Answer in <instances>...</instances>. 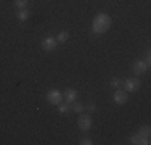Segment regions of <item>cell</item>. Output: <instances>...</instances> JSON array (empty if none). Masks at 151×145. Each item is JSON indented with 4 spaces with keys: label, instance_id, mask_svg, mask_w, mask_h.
I'll list each match as a JSON object with an SVG mask.
<instances>
[{
    "label": "cell",
    "instance_id": "obj_1",
    "mask_svg": "<svg viewBox=\"0 0 151 145\" xmlns=\"http://www.w3.org/2000/svg\"><path fill=\"white\" fill-rule=\"evenodd\" d=\"M111 26V18L106 13H98L92 21V34H103Z\"/></svg>",
    "mask_w": 151,
    "mask_h": 145
},
{
    "label": "cell",
    "instance_id": "obj_2",
    "mask_svg": "<svg viewBox=\"0 0 151 145\" xmlns=\"http://www.w3.org/2000/svg\"><path fill=\"white\" fill-rule=\"evenodd\" d=\"M40 47L45 50V52H55V50H56V47H58V41H56V37H52V36H47V37L42 39Z\"/></svg>",
    "mask_w": 151,
    "mask_h": 145
},
{
    "label": "cell",
    "instance_id": "obj_3",
    "mask_svg": "<svg viewBox=\"0 0 151 145\" xmlns=\"http://www.w3.org/2000/svg\"><path fill=\"white\" fill-rule=\"evenodd\" d=\"M47 102L52 105H60L63 102V94L60 92L58 89H52L47 92Z\"/></svg>",
    "mask_w": 151,
    "mask_h": 145
},
{
    "label": "cell",
    "instance_id": "obj_4",
    "mask_svg": "<svg viewBox=\"0 0 151 145\" xmlns=\"http://www.w3.org/2000/svg\"><path fill=\"white\" fill-rule=\"evenodd\" d=\"M142 86V81L138 78H129L127 81L124 82V90H129V92H137Z\"/></svg>",
    "mask_w": 151,
    "mask_h": 145
},
{
    "label": "cell",
    "instance_id": "obj_5",
    "mask_svg": "<svg viewBox=\"0 0 151 145\" xmlns=\"http://www.w3.org/2000/svg\"><path fill=\"white\" fill-rule=\"evenodd\" d=\"M77 126H79V129H82V130H88L92 128V116L81 113V116H79V119H77Z\"/></svg>",
    "mask_w": 151,
    "mask_h": 145
},
{
    "label": "cell",
    "instance_id": "obj_6",
    "mask_svg": "<svg viewBox=\"0 0 151 145\" xmlns=\"http://www.w3.org/2000/svg\"><path fill=\"white\" fill-rule=\"evenodd\" d=\"M127 99H129V95H127V92H125V90L116 89V92H114V95H113L114 103H117V105H124V103H127Z\"/></svg>",
    "mask_w": 151,
    "mask_h": 145
},
{
    "label": "cell",
    "instance_id": "obj_7",
    "mask_svg": "<svg viewBox=\"0 0 151 145\" xmlns=\"http://www.w3.org/2000/svg\"><path fill=\"white\" fill-rule=\"evenodd\" d=\"M148 68H150V65L146 63L145 60H137L135 63H134V72H135L137 76L146 72V71H148Z\"/></svg>",
    "mask_w": 151,
    "mask_h": 145
},
{
    "label": "cell",
    "instance_id": "obj_8",
    "mask_svg": "<svg viewBox=\"0 0 151 145\" xmlns=\"http://www.w3.org/2000/svg\"><path fill=\"white\" fill-rule=\"evenodd\" d=\"M63 99H64V102H68V103H74V102H77V90L76 89H66L64 90Z\"/></svg>",
    "mask_w": 151,
    "mask_h": 145
},
{
    "label": "cell",
    "instance_id": "obj_9",
    "mask_svg": "<svg viewBox=\"0 0 151 145\" xmlns=\"http://www.w3.org/2000/svg\"><path fill=\"white\" fill-rule=\"evenodd\" d=\"M129 140H130V144H137V145H138V144L148 145V144H150V139H145V137H142V136H140L138 132H137L135 136H132V137H130V139H129Z\"/></svg>",
    "mask_w": 151,
    "mask_h": 145
},
{
    "label": "cell",
    "instance_id": "obj_10",
    "mask_svg": "<svg viewBox=\"0 0 151 145\" xmlns=\"http://www.w3.org/2000/svg\"><path fill=\"white\" fill-rule=\"evenodd\" d=\"M16 18H18L19 21H26L27 18H29V10H27V8L18 10V12H16Z\"/></svg>",
    "mask_w": 151,
    "mask_h": 145
},
{
    "label": "cell",
    "instance_id": "obj_11",
    "mask_svg": "<svg viewBox=\"0 0 151 145\" xmlns=\"http://www.w3.org/2000/svg\"><path fill=\"white\" fill-rule=\"evenodd\" d=\"M58 111L61 115L69 113V111H71V103H68V102H66V103H63V102H61V103L58 105Z\"/></svg>",
    "mask_w": 151,
    "mask_h": 145
},
{
    "label": "cell",
    "instance_id": "obj_12",
    "mask_svg": "<svg viewBox=\"0 0 151 145\" xmlns=\"http://www.w3.org/2000/svg\"><path fill=\"white\" fill-rule=\"evenodd\" d=\"M13 3H15V7L18 10H21V8H27L29 0H13Z\"/></svg>",
    "mask_w": 151,
    "mask_h": 145
},
{
    "label": "cell",
    "instance_id": "obj_13",
    "mask_svg": "<svg viewBox=\"0 0 151 145\" xmlns=\"http://www.w3.org/2000/svg\"><path fill=\"white\" fill-rule=\"evenodd\" d=\"M68 39H69V32L68 31H61L58 36H56V41L58 42H66Z\"/></svg>",
    "mask_w": 151,
    "mask_h": 145
},
{
    "label": "cell",
    "instance_id": "obj_14",
    "mask_svg": "<svg viewBox=\"0 0 151 145\" xmlns=\"http://www.w3.org/2000/svg\"><path fill=\"white\" fill-rule=\"evenodd\" d=\"M138 134L142 137H145V139H150V126H143V128H140Z\"/></svg>",
    "mask_w": 151,
    "mask_h": 145
},
{
    "label": "cell",
    "instance_id": "obj_15",
    "mask_svg": "<svg viewBox=\"0 0 151 145\" xmlns=\"http://www.w3.org/2000/svg\"><path fill=\"white\" fill-rule=\"evenodd\" d=\"M71 110H74L76 113H79V115H81L82 111H84V105H81V103H76V102H74V103H71Z\"/></svg>",
    "mask_w": 151,
    "mask_h": 145
},
{
    "label": "cell",
    "instance_id": "obj_16",
    "mask_svg": "<svg viewBox=\"0 0 151 145\" xmlns=\"http://www.w3.org/2000/svg\"><path fill=\"white\" fill-rule=\"evenodd\" d=\"M122 86V82H121V79H117V78H114L113 81H111V87H114V89H119V87Z\"/></svg>",
    "mask_w": 151,
    "mask_h": 145
},
{
    "label": "cell",
    "instance_id": "obj_17",
    "mask_svg": "<svg viewBox=\"0 0 151 145\" xmlns=\"http://www.w3.org/2000/svg\"><path fill=\"white\" fill-rule=\"evenodd\" d=\"M92 139H88V137H84V139L81 140V145H92Z\"/></svg>",
    "mask_w": 151,
    "mask_h": 145
},
{
    "label": "cell",
    "instance_id": "obj_18",
    "mask_svg": "<svg viewBox=\"0 0 151 145\" xmlns=\"http://www.w3.org/2000/svg\"><path fill=\"white\" fill-rule=\"evenodd\" d=\"M87 110H88V113H95V110H96V107H95V103H90V105H88V107H87Z\"/></svg>",
    "mask_w": 151,
    "mask_h": 145
}]
</instances>
